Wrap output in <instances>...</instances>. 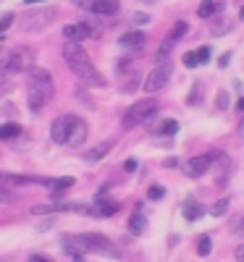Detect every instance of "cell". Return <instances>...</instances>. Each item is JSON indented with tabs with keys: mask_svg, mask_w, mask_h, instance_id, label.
I'll list each match as a JSON object with an SVG mask.
<instances>
[{
	"mask_svg": "<svg viewBox=\"0 0 244 262\" xmlns=\"http://www.w3.org/2000/svg\"><path fill=\"white\" fill-rule=\"evenodd\" d=\"M60 244H63V252L71 259H84V254H90V252L116 254L113 247H110V242L100 233H66L60 238Z\"/></svg>",
	"mask_w": 244,
	"mask_h": 262,
	"instance_id": "cell-1",
	"label": "cell"
},
{
	"mask_svg": "<svg viewBox=\"0 0 244 262\" xmlns=\"http://www.w3.org/2000/svg\"><path fill=\"white\" fill-rule=\"evenodd\" d=\"M55 95L53 76L45 69H27V102L34 113H39Z\"/></svg>",
	"mask_w": 244,
	"mask_h": 262,
	"instance_id": "cell-2",
	"label": "cell"
},
{
	"mask_svg": "<svg viewBox=\"0 0 244 262\" xmlns=\"http://www.w3.org/2000/svg\"><path fill=\"white\" fill-rule=\"evenodd\" d=\"M63 58H66V63H69V69L79 76V79H84V81H90V84H95V86H103L105 84V79H103V74L92 66V60H90V55L84 53V48L79 45V42H66V48H63Z\"/></svg>",
	"mask_w": 244,
	"mask_h": 262,
	"instance_id": "cell-3",
	"label": "cell"
},
{
	"mask_svg": "<svg viewBox=\"0 0 244 262\" xmlns=\"http://www.w3.org/2000/svg\"><path fill=\"white\" fill-rule=\"evenodd\" d=\"M155 111H158V100H152V97H145V100L134 102L124 116V128H134V126L145 123L150 116H155Z\"/></svg>",
	"mask_w": 244,
	"mask_h": 262,
	"instance_id": "cell-4",
	"label": "cell"
},
{
	"mask_svg": "<svg viewBox=\"0 0 244 262\" xmlns=\"http://www.w3.org/2000/svg\"><path fill=\"white\" fill-rule=\"evenodd\" d=\"M171 74H173V69H171V63H160L158 69H152L150 71V76L145 79V92H160L163 86L168 84V79H171Z\"/></svg>",
	"mask_w": 244,
	"mask_h": 262,
	"instance_id": "cell-5",
	"label": "cell"
},
{
	"mask_svg": "<svg viewBox=\"0 0 244 262\" xmlns=\"http://www.w3.org/2000/svg\"><path fill=\"white\" fill-rule=\"evenodd\" d=\"M53 18H55V8H45V11H32V13H24V18H21V29H27V32H37V29H42V27H48Z\"/></svg>",
	"mask_w": 244,
	"mask_h": 262,
	"instance_id": "cell-6",
	"label": "cell"
},
{
	"mask_svg": "<svg viewBox=\"0 0 244 262\" xmlns=\"http://www.w3.org/2000/svg\"><path fill=\"white\" fill-rule=\"evenodd\" d=\"M63 37L69 39V42H82L87 37H100V27L90 24V21H79V24L63 27Z\"/></svg>",
	"mask_w": 244,
	"mask_h": 262,
	"instance_id": "cell-7",
	"label": "cell"
},
{
	"mask_svg": "<svg viewBox=\"0 0 244 262\" xmlns=\"http://www.w3.org/2000/svg\"><path fill=\"white\" fill-rule=\"evenodd\" d=\"M34 63V48H16L11 53V66H8V74H21L32 69Z\"/></svg>",
	"mask_w": 244,
	"mask_h": 262,
	"instance_id": "cell-8",
	"label": "cell"
},
{
	"mask_svg": "<svg viewBox=\"0 0 244 262\" xmlns=\"http://www.w3.org/2000/svg\"><path fill=\"white\" fill-rule=\"evenodd\" d=\"M74 118H76V116L66 113V116H58V118L53 121L50 137H53V142H55V144H66V137H69V131H71V123H74Z\"/></svg>",
	"mask_w": 244,
	"mask_h": 262,
	"instance_id": "cell-9",
	"label": "cell"
},
{
	"mask_svg": "<svg viewBox=\"0 0 244 262\" xmlns=\"http://www.w3.org/2000/svg\"><path fill=\"white\" fill-rule=\"evenodd\" d=\"M210 163H213V155H197V158L187 160V163L181 165V170L187 173L189 179H199V176H202V173L210 168Z\"/></svg>",
	"mask_w": 244,
	"mask_h": 262,
	"instance_id": "cell-10",
	"label": "cell"
},
{
	"mask_svg": "<svg viewBox=\"0 0 244 262\" xmlns=\"http://www.w3.org/2000/svg\"><path fill=\"white\" fill-rule=\"evenodd\" d=\"M87 134H90V128H87V123L76 116V118H74V123H71L69 137H66V147H71V149L82 147V144H84V139H87Z\"/></svg>",
	"mask_w": 244,
	"mask_h": 262,
	"instance_id": "cell-11",
	"label": "cell"
},
{
	"mask_svg": "<svg viewBox=\"0 0 244 262\" xmlns=\"http://www.w3.org/2000/svg\"><path fill=\"white\" fill-rule=\"evenodd\" d=\"M145 42H147V37L142 32H126V34H121L118 45L126 48V50H131V53H139L145 48Z\"/></svg>",
	"mask_w": 244,
	"mask_h": 262,
	"instance_id": "cell-12",
	"label": "cell"
},
{
	"mask_svg": "<svg viewBox=\"0 0 244 262\" xmlns=\"http://www.w3.org/2000/svg\"><path fill=\"white\" fill-rule=\"evenodd\" d=\"M87 11L95 16H116L118 13V0H92Z\"/></svg>",
	"mask_w": 244,
	"mask_h": 262,
	"instance_id": "cell-13",
	"label": "cell"
},
{
	"mask_svg": "<svg viewBox=\"0 0 244 262\" xmlns=\"http://www.w3.org/2000/svg\"><path fill=\"white\" fill-rule=\"evenodd\" d=\"M121 210V202H116V200H97L90 210V215H97V217H108V215H116Z\"/></svg>",
	"mask_w": 244,
	"mask_h": 262,
	"instance_id": "cell-14",
	"label": "cell"
},
{
	"mask_svg": "<svg viewBox=\"0 0 244 262\" xmlns=\"http://www.w3.org/2000/svg\"><path fill=\"white\" fill-rule=\"evenodd\" d=\"M226 8V3H220V0H202L199 3V18H213V16H220Z\"/></svg>",
	"mask_w": 244,
	"mask_h": 262,
	"instance_id": "cell-15",
	"label": "cell"
},
{
	"mask_svg": "<svg viewBox=\"0 0 244 262\" xmlns=\"http://www.w3.org/2000/svg\"><path fill=\"white\" fill-rule=\"evenodd\" d=\"M181 212H184L187 221H199V217L205 215V207L199 205L197 200H192V196H189V200L184 202V207H181Z\"/></svg>",
	"mask_w": 244,
	"mask_h": 262,
	"instance_id": "cell-16",
	"label": "cell"
},
{
	"mask_svg": "<svg viewBox=\"0 0 244 262\" xmlns=\"http://www.w3.org/2000/svg\"><path fill=\"white\" fill-rule=\"evenodd\" d=\"M110 147H113L110 142H100V144L90 147V149H87V155H84V160H87V163H97V160H103L108 152H110Z\"/></svg>",
	"mask_w": 244,
	"mask_h": 262,
	"instance_id": "cell-17",
	"label": "cell"
},
{
	"mask_svg": "<svg viewBox=\"0 0 244 262\" xmlns=\"http://www.w3.org/2000/svg\"><path fill=\"white\" fill-rule=\"evenodd\" d=\"M145 228H147V221H145V215H142V205H137L134 215L129 217V231L139 236V233H145Z\"/></svg>",
	"mask_w": 244,
	"mask_h": 262,
	"instance_id": "cell-18",
	"label": "cell"
},
{
	"mask_svg": "<svg viewBox=\"0 0 244 262\" xmlns=\"http://www.w3.org/2000/svg\"><path fill=\"white\" fill-rule=\"evenodd\" d=\"M21 134H24V128L18 123H3L0 126V139H18Z\"/></svg>",
	"mask_w": 244,
	"mask_h": 262,
	"instance_id": "cell-19",
	"label": "cell"
},
{
	"mask_svg": "<svg viewBox=\"0 0 244 262\" xmlns=\"http://www.w3.org/2000/svg\"><path fill=\"white\" fill-rule=\"evenodd\" d=\"M71 186H74V179H71V176H63V179H53V181H50V191H53V194H60V191L71 189Z\"/></svg>",
	"mask_w": 244,
	"mask_h": 262,
	"instance_id": "cell-20",
	"label": "cell"
},
{
	"mask_svg": "<svg viewBox=\"0 0 244 262\" xmlns=\"http://www.w3.org/2000/svg\"><path fill=\"white\" fill-rule=\"evenodd\" d=\"M187 32H189L187 21H176V24H173V29L168 32V39H171V42H179L181 37H187Z\"/></svg>",
	"mask_w": 244,
	"mask_h": 262,
	"instance_id": "cell-21",
	"label": "cell"
},
{
	"mask_svg": "<svg viewBox=\"0 0 244 262\" xmlns=\"http://www.w3.org/2000/svg\"><path fill=\"white\" fill-rule=\"evenodd\" d=\"M13 200H16V194L8 189V184L0 181V205H8V202H13Z\"/></svg>",
	"mask_w": 244,
	"mask_h": 262,
	"instance_id": "cell-22",
	"label": "cell"
},
{
	"mask_svg": "<svg viewBox=\"0 0 244 262\" xmlns=\"http://www.w3.org/2000/svg\"><path fill=\"white\" fill-rule=\"evenodd\" d=\"M158 131H160V134H166V137H171V134H176V131H179V123L168 118V121H163V123H160V128H158Z\"/></svg>",
	"mask_w": 244,
	"mask_h": 262,
	"instance_id": "cell-23",
	"label": "cell"
},
{
	"mask_svg": "<svg viewBox=\"0 0 244 262\" xmlns=\"http://www.w3.org/2000/svg\"><path fill=\"white\" fill-rule=\"evenodd\" d=\"M197 252L202 254V257L210 254V236H199V238H197Z\"/></svg>",
	"mask_w": 244,
	"mask_h": 262,
	"instance_id": "cell-24",
	"label": "cell"
},
{
	"mask_svg": "<svg viewBox=\"0 0 244 262\" xmlns=\"http://www.w3.org/2000/svg\"><path fill=\"white\" fill-rule=\"evenodd\" d=\"M229 210V200H218L213 207H210V215H215V217H220V215H223Z\"/></svg>",
	"mask_w": 244,
	"mask_h": 262,
	"instance_id": "cell-25",
	"label": "cell"
},
{
	"mask_svg": "<svg viewBox=\"0 0 244 262\" xmlns=\"http://www.w3.org/2000/svg\"><path fill=\"white\" fill-rule=\"evenodd\" d=\"M13 13H3V16H0V39H3V34H6V29L13 24Z\"/></svg>",
	"mask_w": 244,
	"mask_h": 262,
	"instance_id": "cell-26",
	"label": "cell"
},
{
	"mask_svg": "<svg viewBox=\"0 0 244 262\" xmlns=\"http://www.w3.org/2000/svg\"><path fill=\"white\" fill-rule=\"evenodd\" d=\"M8 66H11V53L0 50V76H3V74H8Z\"/></svg>",
	"mask_w": 244,
	"mask_h": 262,
	"instance_id": "cell-27",
	"label": "cell"
},
{
	"mask_svg": "<svg viewBox=\"0 0 244 262\" xmlns=\"http://www.w3.org/2000/svg\"><path fill=\"white\" fill-rule=\"evenodd\" d=\"M147 196H150V200H163V196H166V189H163V186H150Z\"/></svg>",
	"mask_w": 244,
	"mask_h": 262,
	"instance_id": "cell-28",
	"label": "cell"
},
{
	"mask_svg": "<svg viewBox=\"0 0 244 262\" xmlns=\"http://www.w3.org/2000/svg\"><path fill=\"white\" fill-rule=\"evenodd\" d=\"M184 66H187V69H194V66H199L197 53H184Z\"/></svg>",
	"mask_w": 244,
	"mask_h": 262,
	"instance_id": "cell-29",
	"label": "cell"
},
{
	"mask_svg": "<svg viewBox=\"0 0 244 262\" xmlns=\"http://www.w3.org/2000/svg\"><path fill=\"white\" fill-rule=\"evenodd\" d=\"M215 107H218V111H226V107H229V95H226V92H218Z\"/></svg>",
	"mask_w": 244,
	"mask_h": 262,
	"instance_id": "cell-30",
	"label": "cell"
},
{
	"mask_svg": "<svg viewBox=\"0 0 244 262\" xmlns=\"http://www.w3.org/2000/svg\"><path fill=\"white\" fill-rule=\"evenodd\" d=\"M194 53H197L199 63H208V60H210V53H213V50H210V48H199V50H194Z\"/></svg>",
	"mask_w": 244,
	"mask_h": 262,
	"instance_id": "cell-31",
	"label": "cell"
},
{
	"mask_svg": "<svg viewBox=\"0 0 244 262\" xmlns=\"http://www.w3.org/2000/svg\"><path fill=\"white\" fill-rule=\"evenodd\" d=\"M189 105H197L199 102V84H194L192 86V92H189V100H187Z\"/></svg>",
	"mask_w": 244,
	"mask_h": 262,
	"instance_id": "cell-32",
	"label": "cell"
},
{
	"mask_svg": "<svg viewBox=\"0 0 244 262\" xmlns=\"http://www.w3.org/2000/svg\"><path fill=\"white\" fill-rule=\"evenodd\" d=\"M229 63H231V53H223V55L218 58V66H220V69H226Z\"/></svg>",
	"mask_w": 244,
	"mask_h": 262,
	"instance_id": "cell-33",
	"label": "cell"
},
{
	"mask_svg": "<svg viewBox=\"0 0 244 262\" xmlns=\"http://www.w3.org/2000/svg\"><path fill=\"white\" fill-rule=\"evenodd\" d=\"M124 168H126L129 173H134V170H137V160H134V158H129V160L124 163Z\"/></svg>",
	"mask_w": 244,
	"mask_h": 262,
	"instance_id": "cell-34",
	"label": "cell"
},
{
	"mask_svg": "<svg viewBox=\"0 0 244 262\" xmlns=\"http://www.w3.org/2000/svg\"><path fill=\"white\" fill-rule=\"evenodd\" d=\"M134 21H137V24H147L150 16H147V13H137V16H134Z\"/></svg>",
	"mask_w": 244,
	"mask_h": 262,
	"instance_id": "cell-35",
	"label": "cell"
},
{
	"mask_svg": "<svg viewBox=\"0 0 244 262\" xmlns=\"http://www.w3.org/2000/svg\"><path fill=\"white\" fill-rule=\"evenodd\" d=\"M234 254H236V259H244V244H239V247H236V252H234Z\"/></svg>",
	"mask_w": 244,
	"mask_h": 262,
	"instance_id": "cell-36",
	"label": "cell"
},
{
	"mask_svg": "<svg viewBox=\"0 0 244 262\" xmlns=\"http://www.w3.org/2000/svg\"><path fill=\"white\" fill-rule=\"evenodd\" d=\"M176 165H179V163H176V158H168L166 160V168H176Z\"/></svg>",
	"mask_w": 244,
	"mask_h": 262,
	"instance_id": "cell-37",
	"label": "cell"
},
{
	"mask_svg": "<svg viewBox=\"0 0 244 262\" xmlns=\"http://www.w3.org/2000/svg\"><path fill=\"white\" fill-rule=\"evenodd\" d=\"M74 3H76V6H82V8H87V6L92 3V0H74Z\"/></svg>",
	"mask_w": 244,
	"mask_h": 262,
	"instance_id": "cell-38",
	"label": "cell"
},
{
	"mask_svg": "<svg viewBox=\"0 0 244 262\" xmlns=\"http://www.w3.org/2000/svg\"><path fill=\"white\" fill-rule=\"evenodd\" d=\"M236 111H239V113H244V97H241V100L236 102Z\"/></svg>",
	"mask_w": 244,
	"mask_h": 262,
	"instance_id": "cell-39",
	"label": "cell"
},
{
	"mask_svg": "<svg viewBox=\"0 0 244 262\" xmlns=\"http://www.w3.org/2000/svg\"><path fill=\"white\" fill-rule=\"evenodd\" d=\"M239 134H241V139H244V121L239 123Z\"/></svg>",
	"mask_w": 244,
	"mask_h": 262,
	"instance_id": "cell-40",
	"label": "cell"
},
{
	"mask_svg": "<svg viewBox=\"0 0 244 262\" xmlns=\"http://www.w3.org/2000/svg\"><path fill=\"white\" fill-rule=\"evenodd\" d=\"M239 223L241 226H236V231H244V217H239Z\"/></svg>",
	"mask_w": 244,
	"mask_h": 262,
	"instance_id": "cell-41",
	"label": "cell"
},
{
	"mask_svg": "<svg viewBox=\"0 0 244 262\" xmlns=\"http://www.w3.org/2000/svg\"><path fill=\"white\" fill-rule=\"evenodd\" d=\"M27 3H29V6H37V3H42V0H27Z\"/></svg>",
	"mask_w": 244,
	"mask_h": 262,
	"instance_id": "cell-42",
	"label": "cell"
},
{
	"mask_svg": "<svg viewBox=\"0 0 244 262\" xmlns=\"http://www.w3.org/2000/svg\"><path fill=\"white\" fill-rule=\"evenodd\" d=\"M239 18H241V21H244V6H241V11H239Z\"/></svg>",
	"mask_w": 244,
	"mask_h": 262,
	"instance_id": "cell-43",
	"label": "cell"
}]
</instances>
